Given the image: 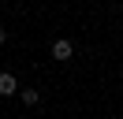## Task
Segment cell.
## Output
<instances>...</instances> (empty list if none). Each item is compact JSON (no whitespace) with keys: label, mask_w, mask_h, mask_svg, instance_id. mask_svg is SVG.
Wrapping results in <instances>:
<instances>
[{"label":"cell","mask_w":123,"mask_h":119,"mask_svg":"<svg viewBox=\"0 0 123 119\" xmlns=\"http://www.w3.org/2000/svg\"><path fill=\"white\" fill-rule=\"evenodd\" d=\"M71 56H75V45H71L67 37H60V41L52 45V60H63V63H67Z\"/></svg>","instance_id":"1"},{"label":"cell","mask_w":123,"mask_h":119,"mask_svg":"<svg viewBox=\"0 0 123 119\" xmlns=\"http://www.w3.org/2000/svg\"><path fill=\"white\" fill-rule=\"evenodd\" d=\"M11 93H19L15 74H11V71H0V97H11Z\"/></svg>","instance_id":"2"},{"label":"cell","mask_w":123,"mask_h":119,"mask_svg":"<svg viewBox=\"0 0 123 119\" xmlns=\"http://www.w3.org/2000/svg\"><path fill=\"white\" fill-rule=\"evenodd\" d=\"M19 97H23V104H30V108L41 104V89H19Z\"/></svg>","instance_id":"3"},{"label":"cell","mask_w":123,"mask_h":119,"mask_svg":"<svg viewBox=\"0 0 123 119\" xmlns=\"http://www.w3.org/2000/svg\"><path fill=\"white\" fill-rule=\"evenodd\" d=\"M4 41H8V30H4V26H0V45H4Z\"/></svg>","instance_id":"4"}]
</instances>
